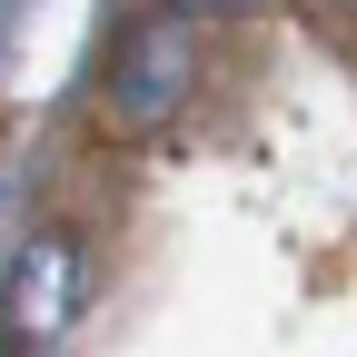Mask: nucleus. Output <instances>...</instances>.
Instances as JSON below:
<instances>
[{"instance_id":"nucleus-1","label":"nucleus","mask_w":357,"mask_h":357,"mask_svg":"<svg viewBox=\"0 0 357 357\" xmlns=\"http://www.w3.org/2000/svg\"><path fill=\"white\" fill-rule=\"evenodd\" d=\"M199 89V20L189 10H139L119 40H109V70H100V119L119 139H149L189 109Z\"/></svg>"},{"instance_id":"nucleus-2","label":"nucleus","mask_w":357,"mask_h":357,"mask_svg":"<svg viewBox=\"0 0 357 357\" xmlns=\"http://www.w3.org/2000/svg\"><path fill=\"white\" fill-rule=\"evenodd\" d=\"M89 318V258L70 229H30L10 248V268H0V337H10V357H70Z\"/></svg>"},{"instance_id":"nucleus-3","label":"nucleus","mask_w":357,"mask_h":357,"mask_svg":"<svg viewBox=\"0 0 357 357\" xmlns=\"http://www.w3.org/2000/svg\"><path fill=\"white\" fill-rule=\"evenodd\" d=\"M169 10H189V20H248V10H268V0H169Z\"/></svg>"}]
</instances>
